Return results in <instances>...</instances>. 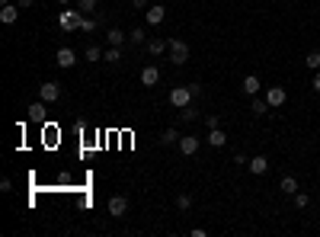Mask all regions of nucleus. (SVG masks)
Instances as JSON below:
<instances>
[{
  "instance_id": "obj_6",
  "label": "nucleus",
  "mask_w": 320,
  "mask_h": 237,
  "mask_svg": "<svg viewBox=\"0 0 320 237\" xmlns=\"http://www.w3.org/2000/svg\"><path fill=\"white\" fill-rule=\"evenodd\" d=\"M285 100H288L285 87H269V90H266V103L272 106V109H279V106H285Z\"/></svg>"
},
{
  "instance_id": "obj_10",
  "label": "nucleus",
  "mask_w": 320,
  "mask_h": 237,
  "mask_svg": "<svg viewBox=\"0 0 320 237\" xmlns=\"http://www.w3.org/2000/svg\"><path fill=\"white\" fill-rule=\"evenodd\" d=\"M144 13H147V26H160L163 16H167V10H163L160 4H154V7H147V10H144Z\"/></svg>"
},
{
  "instance_id": "obj_34",
  "label": "nucleus",
  "mask_w": 320,
  "mask_h": 237,
  "mask_svg": "<svg viewBox=\"0 0 320 237\" xmlns=\"http://www.w3.org/2000/svg\"><path fill=\"white\" fill-rule=\"evenodd\" d=\"M132 4H135L138 10H144V7H147V0H132Z\"/></svg>"
},
{
  "instance_id": "obj_17",
  "label": "nucleus",
  "mask_w": 320,
  "mask_h": 237,
  "mask_svg": "<svg viewBox=\"0 0 320 237\" xmlns=\"http://www.w3.org/2000/svg\"><path fill=\"white\" fill-rule=\"evenodd\" d=\"M167 49H170V42H163V39H147V52H151L154 58H157V55H163Z\"/></svg>"
},
{
  "instance_id": "obj_30",
  "label": "nucleus",
  "mask_w": 320,
  "mask_h": 237,
  "mask_svg": "<svg viewBox=\"0 0 320 237\" xmlns=\"http://www.w3.org/2000/svg\"><path fill=\"white\" fill-rule=\"evenodd\" d=\"M205 125L208 128H221V118L218 115H205Z\"/></svg>"
},
{
  "instance_id": "obj_33",
  "label": "nucleus",
  "mask_w": 320,
  "mask_h": 237,
  "mask_svg": "<svg viewBox=\"0 0 320 237\" xmlns=\"http://www.w3.org/2000/svg\"><path fill=\"white\" fill-rule=\"evenodd\" d=\"M35 4V0H16V7H22V10H26V7H32Z\"/></svg>"
},
{
  "instance_id": "obj_1",
  "label": "nucleus",
  "mask_w": 320,
  "mask_h": 237,
  "mask_svg": "<svg viewBox=\"0 0 320 237\" xmlns=\"http://www.w3.org/2000/svg\"><path fill=\"white\" fill-rule=\"evenodd\" d=\"M192 100H195V90L192 87H173L170 90V106H176V109H186Z\"/></svg>"
},
{
  "instance_id": "obj_25",
  "label": "nucleus",
  "mask_w": 320,
  "mask_h": 237,
  "mask_svg": "<svg viewBox=\"0 0 320 237\" xmlns=\"http://www.w3.org/2000/svg\"><path fill=\"white\" fill-rule=\"evenodd\" d=\"M77 10H84V13H96V0H74Z\"/></svg>"
},
{
  "instance_id": "obj_2",
  "label": "nucleus",
  "mask_w": 320,
  "mask_h": 237,
  "mask_svg": "<svg viewBox=\"0 0 320 237\" xmlns=\"http://www.w3.org/2000/svg\"><path fill=\"white\" fill-rule=\"evenodd\" d=\"M80 22H84V10H61V16H58V26L67 32L80 29Z\"/></svg>"
},
{
  "instance_id": "obj_35",
  "label": "nucleus",
  "mask_w": 320,
  "mask_h": 237,
  "mask_svg": "<svg viewBox=\"0 0 320 237\" xmlns=\"http://www.w3.org/2000/svg\"><path fill=\"white\" fill-rule=\"evenodd\" d=\"M0 4H4V7H7V4H13V0H0Z\"/></svg>"
},
{
  "instance_id": "obj_8",
  "label": "nucleus",
  "mask_w": 320,
  "mask_h": 237,
  "mask_svg": "<svg viewBox=\"0 0 320 237\" xmlns=\"http://www.w3.org/2000/svg\"><path fill=\"white\" fill-rule=\"evenodd\" d=\"M247 167H250V173H253V176H263V173L269 170V157L256 154V157H250V163H247Z\"/></svg>"
},
{
  "instance_id": "obj_31",
  "label": "nucleus",
  "mask_w": 320,
  "mask_h": 237,
  "mask_svg": "<svg viewBox=\"0 0 320 237\" xmlns=\"http://www.w3.org/2000/svg\"><path fill=\"white\" fill-rule=\"evenodd\" d=\"M10 186H13V183H10V176H4V180H0V193H10Z\"/></svg>"
},
{
  "instance_id": "obj_4",
  "label": "nucleus",
  "mask_w": 320,
  "mask_h": 237,
  "mask_svg": "<svg viewBox=\"0 0 320 237\" xmlns=\"http://www.w3.org/2000/svg\"><path fill=\"white\" fill-rule=\"evenodd\" d=\"M55 64L58 67H64V70H70L77 64V55H74V49H67V45H61V49L55 52Z\"/></svg>"
},
{
  "instance_id": "obj_18",
  "label": "nucleus",
  "mask_w": 320,
  "mask_h": 237,
  "mask_svg": "<svg viewBox=\"0 0 320 237\" xmlns=\"http://www.w3.org/2000/svg\"><path fill=\"white\" fill-rule=\"evenodd\" d=\"M279 189H282V193H285V196H294V193H298V180H294V176H282Z\"/></svg>"
},
{
  "instance_id": "obj_24",
  "label": "nucleus",
  "mask_w": 320,
  "mask_h": 237,
  "mask_svg": "<svg viewBox=\"0 0 320 237\" xmlns=\"http://www.w3.org/2000/svg\"><path fill=\"white\" fill-rule=\"evenodd\" d=\"M291 199H294V208H307V205H311V196H307V193H294Z\"/></svg>"
},
{
  "instance_id": "obj_15",
  "label": "nucleus",
  "mask_w": 320,
  "mask_h": 237,
  "mask_svg": "<svg viewBox=\"0 0 320 237\" xmlns=\"http://www.w3.org/2000/svg\"><path fill=\"white\" fill-rule=\"evenodd\" d=\"M29 118H32V122H45V100H39V103H32L29 106Z\"/></svg>"
},
{
  "instance_id": "obj_26",
  "label": "nucleus",
  "mask_w": 320,
  "mask_h": 237,
  "mask_svg": "<svg viewBox=\"0 0 320 237\" xmlns=\"http://www.w3.org/2000/svg\"><path fill=\"white\" fill-rule=\"evenodd\" d=\"M87 61H103V49L100 45H90L87 49Z\"/></svg>"
},
{
  "instance_id": "obj_19",
  "label": "nucleus",
  "mask_w": 320,
  "mask_h": 237,
  "mask_svg": "<svg viewBox=\"0 0 320 237\" xmlns=\"http://www.w3.org/2000/svg\"><path fill=\"white\" fill-rule=\"evenodd\" d=\"M253 103H250V109H253V115H269V109L272 106L266 103V100H259V97H250Z\"/></svg>"
},
{
  "instance_id": "obj_22",
  "label": "nucleus",
  "mask_w": 320,
  "mask_h": 237,
  "mask_svg": "<svg viewBox=\"0 0 320 237\" xmlns=\"http://www.w3.org/2000/svg\"><path fill=\"white\" fill-rule=\"evenodd\" d=\"M176 208H180V211H189V208H192V196H189V193H180V196H176Z\"/></svg>"
},
{
  "instance_id": "obj_28",
  "label": "nucleus",
  "mask_w": 320,
  "mask_h": 237,
  "mask_svg": "<svg viewBox=\"0 0 320 237\" xmlns=\"http://www.w3.org/2000/svg\"><path fill=\"white\" fill-rule=\"evenodd\" d=\"M80 29H84V32H93V29H96V19H93V16H84V22H80Z\"/></svg>"
},
{
  "instance_id": "obj_13",
  "label": "nucleus",
  "mask_w": 320,
  "mask_h": 237,
  "mask_svg": "<svg viewBox=\"0 0 320 237\" xmlns=\"http://www.w3.org/2000/svg\"><path fill=\"white\" fill-rule=\"evenodd\" d=\"M157 80H160V70L154 67V64H147L144 70H141V84H144V87H154Z\"/></svg>"
},
{
  "instance_id": "obj_9",
  "label": "nucleus",
  "mask_w": 320,
  "mask_h": 237,
  "mask_svg": "<svg viewBox=\"0 0 320 237\" xmlns=\"http://www.w3.org/2000/svg\"><path fill=\"white\" fill-rule=\"evenodd\" d=\"M16 19H19V7H13V4L0 7V22H4V26H13Z\"/></svg>"
},
{
  "instance_id": "obj_27",
  "label": "nucleus",
  "mask_w": 320,
  "mask_h": 237,
  "mask_svg": "<svg viewBox=\"0 0 320 237\" xmlns=\"http://www.w3.org/2000/svg\"><path fill=\"white\" fill-rule=\"evenodd\" d=\"M180 138H183V135H176L173 128H167V132L160 135V145H173V141H180Z\"/></svg>"
},
{
  "instance_id": "obj_16",
  "label": "nucleus",
  "mask_w": 320,
  "mask_h": 237,
  "mask_svg": "<svg viewBox=\"0 0 320 237\" xmlns=\"http://www.w3.org/2000/svg\"><path fill=\"white\" fill-rule=\"evenodd\" d=\"M125 39H128V35H125L122 29H109V32H106V42H109V45H115V49H122V45H125Z\"/></svg>"
},
{
  "instance_id": "obj_12",
  "label": "nucleus",
  "mask_w": 320,
  "mask_h": 237,
  "mask_svg": "<svg viewBox=\"0 0 320 237\" xmlns=\"http://www.w3.org/2000/svg\"><path fill=\"white\" fill-rule=\"evenodd\" d=\"M259 90H263L259 77H256V74H247V77H243V93H247V97H256Z\"/></svg>"
},
{
  "instance_id": "obj_11",
  "label": "nucleus",
  "mask_w": 320,
  "mask_h": 237,
  "mask_svg": "<svg viewBox=\"0 0 320 237\" xmlns=\"http://www.w3.org/2000/svg\"><path fill=\"white\" fill-rule=\"evenodd\" d=\"M180 151L186 154V157H192V154L199 151V138H195V135H183V138H180Z\"/></svg>"
},
{
  "instance_id": "obj_32",
  "label": "nucleus",
  "mask_w": 320,
  "mask_h": 237,
  "mask_svg": "<svg viewBox=\"0 0 320 237\" xmlns=\"http://www.w3.org/2000/svg\"><path fill=\"white\" fill-rule=\"evenodd\" d=\"M314 90L320 93V70H314Z\"/></svg>"
},
{
  "instance_id": "obj_14",
  "label": "nucleus",
  "mask_w": 320,
  "mask_h": 237,
  "mask_svg": "<svg viewBox=\"0 0 320 237\" xmlns=\"http://www.w3.org/2000/svg\"><path fill=\"white\" fill-rule=\"evenodd\" d=\"M208 145L211 148H224L228 145V135H224L221 128H208Z\"/></svg>"
},
{
  "instance_id": "obj_29",
  "label": "nucleus",
  "mask_w": 320,
  "mask_h": 237,
  "mask_svg": "<svg viewBox=\"0 0 320 237\" xmlns=\"http://www.w3.org/2000/svg\"><path fill=\"white\" fill-rule=\"evenodd\" d=\"M195 115H199V112L192 109V106H186V109L180 112V118H183V122H192V118H195Z\"/></svg>"
},
{
  "instance_id": "obj_36",
  "label": "nucleus",
  "mask_w": 320,
  "mask_h": 237,
  "mask_svg": "<svg viewBox=\"0 0 320 237\" xmlns=\"http://www.w3.org/2000/svg\"><path fill=\"white\" fill-rule=\"evenodd\" d=\"M58 4H67V0H58Z\"/></svg>"
},
{
  "instance_id": "obj_21",
  "label": "nucleus",
  "mask_w": 320,
  "mask_h": 237,
  "mask_svg": "<svg viewBox=\"0 0 320 237\" xmlns=\"http://www.w3.org/2000/svg\"><path fill=\"white\" fill-rule=\"evenodd\" d=\"M128 42H132V45H147V32L144 29H132V32H128Z\"/></svg>"
},
{
  "instance_id": "obj_20",
  "label": "nucleus",
  "mask_w": 320,
  "mask_h": 237,
  "mask_svg": "<svg viewBox=\"0 0 320 237\" xmlns=\"http://www.w3.org/2000/svg\"><path fill=\"white\" fill-rule=\"evenodd\" d=\"M103 61H109V64H118V61H122V49H115V45H109V49L103 52Z\"/></svg>"
},
{
  "instance_id": "obj_23",
  "label": "nucleus",
  "mask_w": 320,
  "mask_h": 237,
  "mask_svg": "<svg viewBox=\"0 0 320 237\" xmlns=\"http://www.w3.org/2000/svg\"><path fill=\"white\" fill-rule=\"evenodd\" d=\"M304 64L311 67V70H320V52H307V58H304Z\"/></svg>"
},
{
  "instance_id": "obj_5",
  "label": "nucleus",
  "mask_w": 320,
  "mask_h": 237,
  "mask_svg": "<svg viewBox=\"0 0 320 237\" xmlns=\"http://www.w3.org/2000/svg\"><path fill=\"white\" fill-rule=\"evenodd\" d=\"M39 97H42L45 103H58V100H61V84H55V80L42 84V87H39Z\"/></svg>"
},
{
  "instance_id": "obj_7",
  "label": "nucleus",
  "mask_w": 320,
  "mask_h": 237,
  "mask_svg": "<svg viewBox=\"0 0 320 237\" xmlns=\"http://www.w3.org/2000/svg\"><path fill=\"white\" fill-rule=\"evenodd\" d=\"M106 208H109V215H112V218H122L125 211H128V199H125V196H112Z\"/></svg>"
},
{
  "instance_id": "obj_3",
  "label": "nucleus",
  "mask_w": 320,
  "mask_h": 237,
  "mask_svg": "<svg viewBox=\"0 0 320 237\" xmlns=\"http://www.w3.org/2000/svg\"><path fill=\"white\" fill-rule=\"evenodd\" d=\"M167 52H170V61L173 64H186L189 61V45L183 39H170V49Z\"/></svg>"
}]
</instances>
